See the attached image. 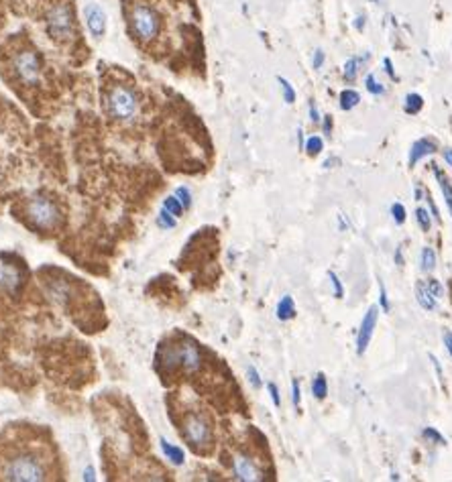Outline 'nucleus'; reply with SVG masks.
Masks as SVG:
<instances>
[{"label":"nucleus","instance_id":"1","mask_svg":"<svg viewBox=\"0 0 452 482\" xmlns=\"http://www.w3.org/2000/svg\"><path fill=\"white\" fill-rule=\"evenodd\" d=\"M104 106L108 116L121 123L132 120L139 114V98L127 85H112L104 98Z\"/></svg>","mask_w":452,"mask_h":482},{"label":"nucleus","instance_id":"2","mask_svg":"<svg viewBox=\"0 0 452 482\" xmlns=\"http://www.w3.org/2000/svg\"><path fill=\"white\" fill-rule=\"evenodd\" d=\"M4 478L17 482H39L47 478L43 462L33 454H19L6 462Z\"/></svg>","mask_w":452,"mask_h":482},{"label":"nucleus","instance_id":"3","mask_svg":"<svg viewBox=\"0 0 452 482\" xmlns=\"http://www.w3.org/2000/svg\"><path fill=\"white\" fill-rule=\"evenodd\" d=\"M130 29L139 41H153L161 31V17L149 4H132Z\"/></svg>","mask_w":452,"mask_h":482},{"label":"nucleus","instance_id":"4","mask_svg":"<svg viewBox=\"0 0 452 482\" xmlns=\"http://www.w3.org/2000/svg\"><path fill=\"white\" fill-rule=\"evenodd\" d=\"M27 218L39 230H53L62 222V212L51 200L37 195L27 202Z\"/></svg>","mask_w":452,"mask_h":482},{"label":"nucleus","instance_id":"5","mask_svg":"<svg viewBox=\"0 0 452 482\" xmlns=\"http://www.w3.org/2000/svg\"><path fill=\"white\" fill-rule=\"evenodd\" d=\"M45 22H47V31L53 39L67 41L74 37V15L65 2L51 4L45 13Z\"/></svg>","mask_w":452,"mask_h":482},{"label":"nucleus","instance_id":"6","mask_svg":"<svg viewBox=\"0 0 452 482\" xmlns=\"http://www.w3.org/2000/svg\"><path fill=\"white\" fill-rule=\"evenodd\" d=\"M11 67L22 84L35 85L41 82V62L31 49H19L11 60Z\"/></svg>","mask_w":452,"mask_h":482},{"label":"nucleus","instance_id":"7","mask_svg":"<svg viewBox=\"0 0 452 482\" xmlns=\"http://www.w3.org/2000/svg\"><path fill=\"white\" fill-rule=\"evenodd\" d=\"M165 366L167 369L182 366L186 373H196L202 366V354L192 342L175 344V346L165 350Z\"/></svg>","mask_w":452,"mask_h":482},{"label":"nucleus","instance_id":"8","mask_svg":"<svg viewBox=\"0 0 452 482\" xmlns=\"http://www.w3.org/2000/svg\"><path fill=\"white\" fill-rule=\"evenodd\" d=\"M182 436L188 441L194 450L206 448L212 441V427L206 421L204 415L200 413H192L184 420V427H182Z\"/></svg>","mask_w":452,"mask_h":482},{"label":"nucleus","instance_id":"9","mask_svg":"<svg viewBox=\"0 0 452 482\" xmlns=\"http://www.w3.org/2000/svg\"><path fill=\"white\" fill-rule=\"evenodd\" d=\"M22 285V275L19 267L0 256V287L8 295H17Z\"/></svg>","mask_w":452,"mask_h":482},{"label":"nucleus","instance_id":"10","mask_svg":"<svg viewBox=\"0 0 452 482\" xmlns=\"http://www.w3.org/2000/svg\"><path fill=\"white\" fill-rule=\"evenodd\" d=\"M84 19H86L88 31L92 33V37L100 39L104 37L107 33V13L96 4V2H90L84 6Z\"/></svg>","mask_w":452,"mask_h":482},{"label":"nucleus","instance_id":"11","mask_svg":"<svg viewBox=\"0 0 452 482\" xmlns=\"http://www.w3.org/2000/svg\"><path fill=\"white\" fill-rule=\"evenodd\" d=\"M233 472H235L237 481H242V482L263 481V472H261L257 466H255V462L251 460V458H247V456H240V454L235 456V460H233Z\"/></svg>","mask_w":452,"mask_h":482},{"label":"nucleus","instance_id":"12","mask_svg":"<svg viewBox=\"0 0 452 482\" xmlns=\"http://www.w3.org/2000/svg\"><path fill=\"white\" fill-rule=\"evenodd\" d=\"M377 315H379L377 308H371V310L367 312L363 324H361V330H359V336H357V350H359V354L365 352L369 342H371L373 330H375V326H377Z\"/></svg>","mask_w":452,"mask_h":482},{"label":"nucleus","instance_id":"13","mask_svg":"<svg viewBox=\"0 0 452 482\" xmlns=\"http://www.w3.org/2000/svg\"><path fill=\"white\" fill-rule=\"evenodd\" d=\"M434 151H436V145L432 143L430 139H420L409 151V165H416L420 159H424L426 155H432Z\"/></svg>","mask_w":452,"mask_h":482},{"label":"nucleus","instance_id":"14","mask_svg":"<svg viewBox=\"0 0 452 482\" xmlns=\"http://www.w3.org/2000/svg\"><path fill=\"white\" fill-rule=\"evenodd\" d=\"M159 443H161V450H163L165 458L172 462V464H175V466H182V464L186 462V454H184V450H182L179 446H175V443H172V441H167L165 438H161Z\"/></svg>","mask_w":452,"mask_h":482},{"label":"nucleus","instance_id":"15","mask_svg":"<svg viewBox=\"0 0 452 482\" xmlns=\"http://www.w3.org/2000/svg\"><path fill=\"white\" fill-rule=\"evenodd\" d=\"M416 297H418V303H420L424 310H434L436 297L432 295V291L428 289L426 283H418V285H416Z\"/></svg>","mask_w":452,"mask_h":482},{"label":"nucleus","instance_id":"16","mask_svg":"<svg viewBox=\"0 0 452 482\" xmlns=\"http://www.w3.org/2000/svg\"><path fill=\"white\" fill-rule=\"evenodd\" d=\"M296 315V303H294V297L292 295H285L281 297V301L278 303V317L281 322L285 319H292Z\"/></svg>","mask_w":452,"mask_h":482},{"label":"nucleus","instance_id":"17","mask_svg":"<svg viewBox=\"0 0 452 482\" xmlns=\"http://www.w3.org/2000/svg\"><path fill=\"white\" fill-rule=\"evenodd\" d=\"M163 210L170 212V214H172V216H175V218H179V216L184 214V210H186V208H184V204H182V202L175 198V193H173V195H167V198L163 200Z\"/></svg>","mask_w":452,"mask_h":482},{"label":"nucleus","instance_id":"18","mask_svg":"<svg viewBox=\"0 0 452 482\" xmlns=\"http://www.w3.org/2000/svg\"><path fill=\"white\" fill-rule=\"evenodd\" d=\"M434 175H436V177H438V181H440V188H442V193H444V200H446V204H448V210H451V214H452V188H451V184H448L446 175H444L440 169H434Z\"/></svg>","mask_w":452,"mask_h":482},{"label":"nucleus","instance_id":"19","mask_svg":"<svg viewBox=\"0 0 452 482\" xmlns=\"http://www.w3.org/2000/svg\"><path fill=\"white\" fill-rule=\"evenodd\" d=\"M312 393H314V397L316 399H324L328 395V380H326V377H324L322 373H318L316 378H314V383H312Z\"/></svg>","mask_w":452,"mask_h":482},{"label":"nucleus","instance_id":"20","mask_svg":"<svg viewBox=\"0 0 452 482\" xmlns=\"http://www.w3.org/2000/svg\"><path fill=\"white\" fill-rule=\"evenodd\" d=\"M359 102H361V96H359L355 90H345V92H341V108H343V110H350V108H355Z\"/></svg>","mask_w":452,"mask_h":482},{"label":"nucleus","instance_id":"21","mask_svg":"<svg viewBox=\"0 0 452 482\" xmlns=\"http://www.w3.org/2000/svg\"><path fill=\"white\" fill-rule=\"evenodd\" d=\"M175 224H177V218L161 208V212L157 214V226L163 230H172V228H175Z\"/></svg>","mask_w":452,"mask_h":482},{"label":"nucleus","instance_id":"22","mask_svg":"<svg viewBox=\"0 0 452 482\" xmlns=\"http://www.w3.org/2000/svg\"><path fill=\"white\" fill-rule=\"evenodd\" d=\"M278 82H280L281 85V92H283V100L287 102V104H294L296 102V90H294V85L289 84L285 78H278Z\"/></svg>","mask_w":452,"mask_h":482},{"label":"nucleus","instance_id":"23","mask_svg":"<svg viewBox=\"0 0 452 482\" xmlns=\"http://www.w3.org/2000/svg\"><path fill=\"white\" fill-rule=\"evenodd\" d=\"M422 96L420 94H408L406 96V112L408 114H416V112H420V108H422Z\"/></svg>","mask_w":452,"mask_h":482},{"label":"nucleus","instance_id":"24","mask_svg":"<svg viewBox=\"0 0 452 482\" xmlns=\"http://www.w3.org/2000/svg\"><path fill=\"white\" fill-rule=\"evenodd\" d=\"M303 147H306V151H308V155H312V157H314V155L322 153L324 141L320 139V137H316V135H314V137H310V139L306 141V145H303Z\"/></svg>","mask_w":452,"mask_h":482},{"label":"nucleus","instance_id":"25","mask_svg":"<svg viewBox=\"0 0 452 482\" xmlns=\"http://www.w3.org/2000/svg\"><path fill=\"white\" fill-rule=\"evenodd\" d=\"M434 267H436V254H434V251H432L430 247H426V249L422 251V269L426 273H430Z\"/></svg>","mask_w":452,"mask_h":482},{"label":"nucleus","instance_id":"26","mask_svg":"<svg viewBox=\"0 0 452 482\" xmlns=\"http://www.w3.org/2000/svg\"><path fill=\"white\" fill-rule=\"evenodd\" d=\"M359 65H361V60H357V57H350V60L346 62V65H345V80H348V82H352V80L357 78V74H359Z\"/></svg>","mask_w":452,"mask_h":482},{"label":"nucleus","instance_id":"27","mask_svg":"<svg viewBox=\"0 0 452 482\" xmlns=\"http://www.w3.org/2000/svg\"><path fill=\"white\" fill-rule=\"evenodd\" d=\"M175 198L184 204V208L188 210L190 206H192V191H190V188H186V186H179V188L175 189Z\"/></svg>","mask_w":452,"mask_h":482},{"label":"nucleus","instance_id":"28","mask_svg":"<svg viewBox=\"0 0 452 482\" xmlns=\"http://www.w3.org/2000/svg\"><path fill=\"white\" fill-rule=\"evenodd\" d=\"M365 84H367V90H369L371 94H375V96H379V94H383V92H385V88L375 80V76H373V74H369V76H367Z\"/></svg>","mask_w":452,"mask_h":482},{"label":"nucleus","instance_id":"29","mask_svg":"<svg viewBox=\"0 0 452 482\" xmlns=\"http://www.w3.org/2000/svg\"><path fill=\"white\" fill-rule=\"evenodd\" d=\"M416 218H418V224L422 226V230L424 232L430 230L432 222H430V216H428V212L424 210V208H418V210H416Z\"/></svg>","mask_w":452,"mask_h":482},{"label":"nucleus","instance_id":"30","mask_svg":"<svg viewBox=\"0 0 452 482\" xmlns=\"http://www.w3.org/2000/svg\"><path fill=\"white\" fill-rule=\"evenodd\" d=\"M391 214H393V218H395L397 224H404V222H406V208H404L402 204H393V206H391Z\"/></svg>","mask_w":452,"mask_h":482},{"label":"nucleus","instance_id":"31","mask_svg":"<svg viewBox=\"0 0 452 482\" xmlns=\"http://www.w3.org/2000/svg\"><path fill=\"white\" fill-rule=\"evenodd\" d=\"M328 277H330V281H332V285H334V295L341 299L343 295H345V289H343V283H341V279L336 277V273H328Z\"/></svg>","mask_w":452,"mask_h":482},{"label":"nucleus","instance_id":"32","mask_svg":"<svg viewBox=\"0 0 452 482\" xmlns=\"http://www.w3.org/2000/svg\"><path fill=\"white\" fill-rule=\"evenodd\" d=\"M292 401H294V405H296V407H300L301 391H300V383H298V380H294V383H292Z\"/></svg>","mask_w":452,"mask_h":482},{"label":"nucleus","instance_id":"33","mask_svg":"<svg viewBox=\"0 0 452 482\" xmlns=\"http://www.w3.org/2000/svg\"><path fill=\"white\" fill-rule=\"evenodd\" d=\"M267 389H269V395H271V399H273V405H275V407H280L281 399H280V389H278V385H275V383H269V385H267Z\"/></svg>","mask_w":452,"mask_h":482},{"label":"nucleus","instance_id":"34","mask_svg":"<svg viewBox=\"0 0 452 482\" xmlns=\"http://www.w3.org/2000/svg\"><path fill=\"white\" fill-rule=\"evenodd\" d=\"M247 377H249V383L253 385V387H261V377H259V373L255 371V366H249L247 369Z\"/></svg>","mask_w":452,"mask_h":482},{"label":"nucleus","instance_id":"35","mask_svg":"<svg viewBox=\"0 0 452 482\" xmlns=\"http://www.w3.org/2000/svg\"><path fill=\"white\" fill-rule=\"evenodd\" d=\"M424 438H426V440L438 441V443H442V441H444L442 440V436H440L436 429H432V427H426V429H424Z\"/></svg>","mask_w":452,"mask_h":482},{"label":"nucleus","instance_id":"36","mask_svg":"<svg viewBox=\"0 0 452 482\" xmlns=\"http://www.w3.org/2000/svg\"><path fill=\"white\" fill-rule=\"evenodd\" d=\"M324 63V51L322 49H316L314 51V62H312V65H314V69H320Z\"/></svg>","mask_w":452,"mask_h":482},{"label":"nucleus","instance_id":"37","mask_svg":"<svg viewBox=\"0 0 452 482\" xmlns=\"http://www.w3.org/2000/svg\"><path fill=\"white\" fill-rule=\"evenodd\" d=\"M428 289H430L434 297H440V294H442V287H440V283H438L436 279H430V283H428Z\"/></svg>","mask_w":452,"mask_h":482},{"label":"nucleus","instance_id":"38","mask_svg":"<svg viewBox=\"0 0 452 482\" xmlns=\"http://www.w3.org/2000/svg\"><path fill=\"white\" fill-rule=\"evenodd\" d=\"M310 118H312V123H320V114H318L314 102H310Z\"/></svg>","mask_w":452,"mask_h":482},{"label":"nucleus","instance_id":"39","mask_svg":"<svg viewBox=\"0 0 452 482\" xmlns=\"http://www.w3.org/2000/svg\"><path fill=\"white\" fill-rule=\"evenodd\" d=\"M84 478H86V481H96V472H94L92 466H88L86 470H84Z\"/></svg>","mask_w":452,"mask_h":482},{"label":"nucleus","instance_id":"40","mask_svg":"<svg viewBox=\"0 0 452 482\" xmlns=\"http://www.w3.org/2000/svg\"><path fill=\"white\" fill-rule=\"evenodd\" d=\"M381 308H383V310H385V312H389L388 295H385V289H383V285H381Z\"/></svg>","mask_w":452,"mask_h":482},{"label":"nucleus","instance_id":"41","mask_svg":"<svg viewBox=\"0 0 452 482\" xmlns=\"http://www.w3.org/2000/svg\"><path fill=\"white\" fill-rule=\"evenodd\" d=\"M332 130V120H330V116H324V132L328 135Z\"/></svg>","mask_w":452,"mask_h":482},{"label":"nucleus","instance_id":"42","mask_svg":"<svg viewBox=\"0 0 452 482\" xmlns=\"http://www.w3.org/2000/svg\"><path fill=\"white\" fill-rule=\"evenodd\" d=\"M444 342H446V348H448V352H451L452 357V334L444 336Z\"/></svg>","mask_w":452,"mask_h":482},{"label":"nucleus","instance_id":"43","mask_svg":"<svg viewBox=\"0 0 452 482\" xmlns=\"http://www.w3.org/2000/svg\"><path fill=\"white\" fill-rule=\"evenodd\" d=\"M444 159H446V163L452 167V149H446V151H444Z\"/></svg>","mask_w":452,"mask_h":482},{"label":"nucleus","instance_id":"44","mask_svg":"<svg viewBox=\"0 0 452 482\" xmlns=\"http://www.w3.org/2000/svg\"><path fill=\"white\" fill-rule=\"evenodd\" d=\"M385 67H388V71L391 74V78H395V71H393V67H391V62H389V60H385Z\"/></svg>","mask_w":452,"mask_h":482},{"label":"nucleus","instance_id":"45","mask_svg":"<svg viewBox=\"0 0 452 482\" xmlns=\"http://www.w3.org/2000/svg\"><path fill=\"white\" fill-rule=\"evenodd\" d=\"M357 27H359V29H363V17H359V19H357Z\"/></svg>","mask_w":452,"mask_h":482}]
</instances>
